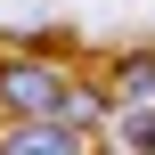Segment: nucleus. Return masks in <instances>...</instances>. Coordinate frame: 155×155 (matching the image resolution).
<instances>
[{
	"label": "nucleus",
	"mask_w": 155,
	"mask_h": 155,
	"mask_svg": "<svg viewBox=\"0 0 155 155\" xmlns=\"http://www.w3.org/2000/svg\"><path fill=\"white\" fill-rule=\"evenodd\" d=\"M74 90H82V82H74L57 57H41V49H0V131H16V123H65Z\"/></svg>",
	"instance_id": "nucleus-1"
},
{
	"label": "nucleus",
	"mask_w": 155,
	"mask_h": 155,
	"mask_svg": "<svg viewBox=\"0 0 155 155\" xmlns=\"http://www.w3.org/2000/svg\"><path fill=\"white\" fill-rule=\"evenodd\" d=\"M0 155H90V139L65 123H16V131H0Z\"/></svg>",
	"instance_id": "nucleus-2"
},
{
	"label": "nucleus",
	"mask_w": 155,
	"mask_h": 155,
	"mask_svg": "<svg viewBox=\"0 0 155 155\" xmlns=\"http://www.w3.org/2000/svg\"><path fill=\"white\" fill-rule=\"evenodd\" d=\"M106 98H114V106H147L155 98V49H123V57L106 65Z\"/></svg>",
	"instance_id": "nucleus-3"
},
{
	"label": "nucleus",
	"mask_w": 155,
	"mask_h": 155,
	"mask_svg": "<svg viewBox=\"0 0 155 155\" xmlns=\"http://www.w3.org/2000/svg\"><path fill=\"white\" fill-rule=\"evenodd\" d=\"M114 155H155V98L147 106H114Z\"/></svg>",
	"instance_id": "nucleus-4"
}]
</instances>
